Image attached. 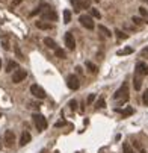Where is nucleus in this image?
<instances>
[{
  "mask_svg": "<svg viewBox=\"0 0 148 153\" xmlns=\"http://www.w3.org/2000/svg\"><path fill=\"white\" fill-rule=\"evenodd\" d=\"M135 73L139 74V76H147V74H148V65L145 64V62H137Z\"/></svg>",
  "mask_w": 148,
  "mask_h": 153,
  "instance_id": "9d476101",
  "label": "nucleus"
},
{
  "mask_svg": "<svg viewBox=\"0 0 148 153\" xmlns=\"http://www.w3.org/2000/svg\"><path fill=\"white\" fill-rule=\"evenodd\" d=\"M0 118H2V114H0Z\"/></svg>",
  "mask_w": 148,
  "mask_h": 153,
  "instance_id": "ea45409f",
  "label": "nucleus"
},
{
  "mask_svg": "<svg viewBox=\"0 0 148 153\" xmlns=\"http://www.w3.org/2000/svg\"><path fill=\"white\" fill-rule=\"evenodd\" d=\"M141 56H144V58H148V47H145V49L141 52Z\"/></svg>",
  "mask_w": 148,
  "mask_h": 153,
  "instance_id": "f704fd0d",
  "label": "nucleus"
},
{
  "mask_svg": "<svg viewBox=\"0 0 148 153\" xmlns=\"http://www.w3.org/2000/svg\"><path fill=\"white\" fill-rule=\"evenodd\" d=\"M69 108H71L73 111H76L77 109V102L76 100H69Z\"/></svg>",
  "mask_w": 148,
  "mask_h": 153,
  "instance_id": "7c9ffc66",
  "label": "nucleus"
},
{
  "mask_svg": "<svg viewBox=\"0 0 148 153\" xmlns=\"http://www.w3.org/2000/svg\"><path fill=\"white\" fill-rule=\"evenodd\" d=\"M14 49H15V53H17V56H18L20 59H24V56H23V53H21V50H20V47H18V46H15Z\"/></svg>",
  "mask_w": 148,
  "mask_h": 153,
  "instance_id": "bb28decb",
  "label": "nucleus"
},
{
  "mask_svg": "<svg viewBox=\"0 0 148 153\" xmlns=\"http://www.w3.org/2000/svg\"><path fill=\"white\" fill-rule=\"evenodd\" d=\"M147 2H148V0H147Z\"/></svg>",
  "mask_w": 148,
  "mask_h": 153,
  "instance_id": "a19ab883",
  "label": "nucleus"
},
{
  "mask_svg": "<svg viewBox=\"0 0 148 153\" xmlns=\"http://www.w3.org/2000/svg\"><path fill=\"white\" fill-rule=\"evenodd\" d=\"M133 85H135V89H141V85H142V76H139L135 73V77H133Z\"/></svg>",
  "mask_w": 148,
  "mask_h": 153,
  "instance_id": "4468645a",
  "label": "nucleus"
},
{
  "mask_svg": "<svg viewBox=\"0 0 148 153\" xmlns=\"http://www.w3.org/2000/svg\"><path fill=\"white\" fill-rule=\"evenodd\" d=\"M104 105H106V103H104V98L101 97L100 100L97 102V105H95V108H97V109H98V108H104Z\"/></svg>",
  "mask_w": 148,
  "mask_h": 153,
  "instance_id": "cd10ccee",
  "label": "nucleus"
},
{
  "mask_svg": "<svg viewBox=\"0 0 148 153\" xmlns=\"http://www.w3.org/2000/svg\"><path fill=\"white\" fill-rule=\"evenodd\" d=\"M30 93L36 97V98H46L47 97V94H46V91L42 89L39 85H32L30 86Z\"/></svg>",
  "mask_w": 148,
  "mask_h": 153,
  "instance_id": "423d86ee",
  "label": "nucleus"
},
{
  "mask_svg": "<svg viewBox=\"0 0 148 153\" xmlns=\"http://www.w3.org/2000/svg\"><path fill=\"white\" fill-rule=\"evenodd\" d=\"M14 68H18V64H17L15 61H9V62H8V65H6V71H8V73H11Z\"/></svg>",
  "mask_w": 148,
  "mask_h": 153,
  "instance_id": "6ab92c4d",
  "label": "nucleus"
},
{
  "mask_svg": "<svg viewBox=\"0 0 148 153\" xmlns=\"http://www.w3.org/2000/svg\"><path fill=\"white\" fill-rule=\"evenodd\" d=\"M123 150H124V153H136L128 142H124V144H123Z\"/></svg>",
  "mask_w": 148,
  "mask_h": 153,
  "instance_id": "4be33fe9",
  "label": "nucleus"
},
{
  "mask_svg": "<svg viewBox=\"0 0 148 153\" xmlns=\"http://www.w3.org/2000/svg\"><path fill=\"white\" fill-rule=\"evenodd\" d=\"M26 77H27V73H26V70L18 68V70H15L14 74H12V82H14V84H20V82H23Z\"/></svg>",
  "mask_w": 148,
  "mask_h": 153,
  "instance_id": "39448f33",
  "label": "nucleus"
},
{
  "mask_svg": "<svg viewBox=\"0 0 148 153\" xmlns=\"http://www.w3.org/2000/svg\"><path fill=\"white\" fill-rule=\"evenodd\" d=\"M30 108H39V105H36V103H30Z\"/></svg>",
  "mask_w": 148,
  "mask_h": 153,
  "instance_id": "e433bc0d",
  "label": "nucleus"
},
{
  "mask_svg": "<svg viewBox=\"0 0 148 153\" xmlns=\"http://www.w3.org/2000/svg\"><path fill=\"white\" fill-rule=\"evenodd\" d=\"M130 53H133V49H132V47H126V49H123V50H118L116 55H118V56H124V55H130Z\"/></svg>",
  "mask_w": 148,
  "mask_h": 153,
  "instance_id": "f3484780",
  "label": "nucleus"
},
{
  "mask_svg": "<svg viewBox=\"0 0 148 153\" xmlns=\"http://www.w3.org/2000/svg\"><path fill=\"white\" fill-rule=\"evenodd\" d=\"M86 67H88V68H89V71H91V73H97V67H95V65L92 64V62H89V61H86Z\"/></svg>",
  "mask_w": 148,
  "mask_h": 153,
  "instance_id": "393cba45",
  "label": "nucleus"
},
{
  "mask_svg": "<svg viewBox=\"0 0 148 153\" xmlns=\"http://www.w3.org/2000/svg\"><path fill=\"white\" fill-rule=\"evenodd\" d=\"M39 15L44 21H56L58 20V14L55 12V9H51L48 5H41L39 6Z\"/></svg>",
  "mask_w": 148,
  "mask_h": 153,
  "instance_id": "f257e3e1",
  "label": "nucleus"
},
{
  "mask_svg": "<svg viewBox=\"0 0 148 153\" xmlns=\"http://www.w3.org/2000/svg\"><path fill=\"white\" fill-rule=\"evenodd\" d=\"M79 21H80V24L83 26V28L89 29V30H92L95 28V23H94V20H92L91 15H80L79 17Z\"/></svg>",
  "mask_w": 148,
  "mask_h": 153,
  "instance_id": "20e7f679",
  "label": "nucleus"
},
{
  "mask_svg": "<svg viewBox=\"0 0 148 153\" xmlns=\"http://www.w3.org/2000/svg\"><path fill=\"white\" fill-rule=\"evenodd\" d=\"M65 46L68 50H74V47H76V41H74V37H73L71 32L65 33Z\"/></svg>",
  "mask_w": 148,
  "mask_h": 153,
  "instance_id": "6e6552de",
  "label": "nucleus"
},
{
  "mask_svg": "<svg viewBox=\"0 0 148 153\" xmlns=\"http://www.w3.org/2000/svg\"><path fill=\"white\" fill-rule=\"evenodd\" d=\"M35 26H36L38 29H42V30H48V29H51V24H50L48 21H44V20L36 21V23H35Z\"/></svg>",
  "mask_w": 148,
  "mask_h": 153,
  "instance_id": "ddd939ff",
  "label": "nucleus"
},
{
  "mask_svg": "<svg viewBox=\"0 0 148 153\" xmlns=\"http://www.w3.org/2000/svg\"><path fill=\"white\" fill-rule=\"evenodd\" d=\"M89 14H91V17H92V18H101V14L98 12V9H95V8H91V9H89Z\"/></svg>",
  "mask_w": 148,
  "mask_h": 153,
  "instance_id": "412c9836",
  "label": "nucleus"
},
{
  "mask_svg": "<svg viewBox=\"0 0 148 153\" xmlns=\"http://www.w3.org/2000/svg\"><path fill=\"white\" fill-rule=\"evenodd\" d=\"M115 33H116L118 40H127V38H128V35H127V33H124V32H121L119 29H116V30H115Z\"/></svg>",
  "mask_w": 148,
  "mask_h": 153,
  "instance_id": "5701e85b",
  "label": "nucleus"
},
{
  "mask_svg": "<svg viewBox=\"0 0 148 153\" xmlns=\"http://www.w3.org/2000/svg\"><path fill=\"white\" fill-rule=\"evenodd\" d=\"M132 21H133L136 26H142V23H144V20L141 18V17H133V18H132Z\"/></svg>",
  "mask_w": 148,
  "mask_h": 153,
  "instance_id": "a878e982",
  "label": "nucleus"
},
{
  "mask_svg": "<svg viewBox=\"0 0 148 153\" xmlns=\"http://www.w3.org/2000/svg\"><path fill=\"white\" fill-rule=\"evenodd\" d=\"M39 153H47V150H46V149H44V150H41V152H39Z\"/></svg>",
  "mask_w": 148,
  "mask_h": 153,
  "instance_id": "4c0bfd02",
  "label": "nucleus"
},
{
  "mask_svg": "<svg viewBox=\"0 0 148 153\" xmlns=\"http://www.w3.org/2000/svg\"><path fill=\"white\" fill-rule=\"evenodd\" d=\"M139 14H141V17H147L148 12L145 11V8H139Z\"/></svg>",
  "mask_w": 148,
  "mask_h": 153,
  "instance_id": "2f4dec72",
  "label": "nucleus"
},
{
  "mask_svg": "<svg viewBox=\"0 0 148 153\" xmlns=\"http://www.w3.org/2000/svg\"><path fill=\"white\" fill-rule=\"evenodd\" d=\"M133 112H135V109H133V108H132V106H127L124 111H121V115H123V118H126V117L132 115Z\"/></svg>",
  "mask_w": 148,
  "mask_h": 153,
  "instance_id": "a211bd4d",
  "label": "nucleus"
},
{
  "mask_svg": "<svg viewBox=\"0 0 148 153\" xmlns=\"http://www.w3.org/2000/svg\"><path fill=\"white\" fill-rule=\"evenodd\" d=\"M114 98H115V100H118L119 103H126L128 100V85L127 84L121 85V88L114 94Z\"/></svg>",
  "mask_w": 148,
  "mask_h": 153,
  "instance_id": "f03ea898",
  "label": "nucleus"
},
{
  "mask_svg": "<svg viewBox=\"0 0 148 153\" xmlns=\"http://www.w3.org/2000/svg\"><path fill=\"white\" fill-rule=\"evenodd\" d=\"M142 102L148 106V89H147V91L144 93V96H142Z\"/></svg>",
  "mask_w": 148,
  "mask_h": 153,
  "instance_id": "c756f323",
  "label": "nucleus"
},
{
  "mask_svg": "<svg viewBox=\"0 0 148 153\" xmlns=\"http://www.w3.org/2000/svg\"><path fill=\"white\" fill-rule=\"evenodd\" d=\"M98 30L101 32V33H104V37H107V38H110L112 37V33H110V30L106 28V26H103V24H100L98 26Z\"/></svg>",
  "mask_w": 148,
  "mask_h": 153,
  "instance_id": "dca6fc26",
  "label": "nucleus"
},
{
  "mask_svg": "<svg viewBox=\"0 0 148 153\" xmlns=\"http://www.w3.org/2000/svg\"><path fill=\"white\" fill-rule=\"evenodd\" d=\"M94 100H95V94H89V97H88V105H91Z\"/></svg>",
  "mask_w": 148,
  "mask_h": 153,
  "instance_id": "72a5a7b5",
  "label": "nucleus"
},
{
  "mask_svg": "<svg viewBox=\"0 0 148 153\" xmlns=\"http://www.w3.org/2000/svg\"><path fill=\"white\" fill-rule=\"evenodd\" d=\"M55 53H56V56H58V58H60V59H65V58H67L65 52H64L62 49H59V47H58V49L55 50Z\"/></svg>",
  "mask_w": 148,
  "mask_h": 153,
  "instance_id": "b1692460",
  "label": "nucleus"
},
{
  "mask_svg": "<svg viewBox=\"0 0 148 153\" xmlns=\"http://www.w3.org/2000/svg\"><path fill=\"white\" fill-rule=\"evenodd\" d=\"M44 44L47 47H50V49H53V50H56L58 49V46H56V42H55V40H51V38H44Z\"/></svg>",
  "mask_w": 148,
  "mask_h": 153,
  "instance_id": "2eb2a0df",
  "label": "nucleus"
},
{
  "mask_svg": "<svg viewBox=\"0 0 148 153\" xmlns=\"http://www.w3.org/2000/svg\"><path fill=\"white\" fill-rule=\"evenodd\" d=\"M69 21H71V11H69V9H65V11H64V23L68 24Z\"/></svg>",
  "mask_w": 148,
  "mask_h": 153,
  "instance_id": "aec40b11",
  "label": "nucleus"
},
{
  "mask_svg": "<svg viewBox=\"0 0 148 153\" xmlns=\"http://www.w3.org/2000/svg\"><path fill=\"white\" fill-rule=\"evenodd\" d=\"M14 141H15L14 130H6L5 132V144H6V147H12L14 146Z\"/></svg>",
  "mask_w": 148,
  "mask_h": 153,
  "instance_id": "1a4fd4ad",
  "label": "nucleus"
},
{
  "mask_svg": "<svg viewBox=\"0 0 148 153\" xmlns=\"http://www.w3.org/2000/svg\"><path fill=\"white\" fill-rule=\"evenodd\" d=\"M2 42H3V47H5V50H9V44H8V38H3V40H2Z\"/></svg>",
  "mask_w": 148,
  "mask_h": 153,
  "instance_id": "473e14b6",
  "label": "nucleus"
},
{
  "mask_svg": "<svg viewBox=\"0 0 148 153\" xmlns=\"http://www.w3.org/2000/svg\"><path fill=\"white\" fill-rule=\"evenodd\" d=\"M23 2V0H14V2H12V6H17V5H20Z\"/></svg>",
  "mask_w": 148,
  "mask_h": 153,
  "instance_id": "c9c22d12",
  "label": "nucleus"
},
{
  "mask_svg": "<svg viewBox=\"0 0 148 153\" xmlns=\"http://www.w3.org/2000/svg\"><path fill=\"white\" fill-rule=\"evenodd\" d=\"M67 85H68L69 89H79L80 84H79V79H77V76L69 74V76L67 77Z\"/></svg>",
  "mask_w": 148,
  "mask_h": 153,
  "instance_id": "0eeeda50",
  "label": "nucleus"
},
{
  "mask_svg": "<svg viewBox=\"0 0 148 153\" xmlns=\"http://www.w3.org/2000/svg\"><path fill=\"white\" fill-rule=\"evenodd\" d=\"M0 68H2V61H0Z\"/></svg>",
  "mask_w": 148,
  "mask_h": 153,
  "instance_id": "58836bf2",
  "label": "nucleus"
},
{
  "mask_svg": "<svg viewBox=\"0 0 148 153\" xmlns=\"http://www.w3.org/2000/svg\"><path fill=\"white\" fill-rule=\"evenodd\" d=\"M30 140H32L30 133H29L27 130H24V132L21 133V138H20V146H26V144H29Z\"/></svg>",
  "mask_w": 148,
  "mask_h": 153,
  "instance_id": "f8f14e48",
  "label": "nucleus"
},
{
  "mask_svg": "<svg viewBox=\"0 0 148 153\" xmlns=\"http://www.w3.org/2000/svg\"><path fill=\"white\" fill-rule=\"evenodd\" d=\"M71 5L74 6V12H80L82 9H85L88 6L86 2H80V0H71Z\"/></svg>",
  "mask_w": 148,
  "mask_h": 153,
  "instance_id": "9b49d317",
  "label": "nucleus"
},
{
  "mask_svg": "<svg viewBox=\"0 0 148 153\" xmlns=\"http://www.w3.org/2000/svg\"><path fill=\"white\" fill-rule=\"evenodd\" d=\"M33 124L36 126V129L38 132H44L47 129V118L44 115H41V114H33Z\"/></svg>",
  "mask_w": 148,
  "mask_h": 153,
  "instance_id": "7ed1b4c3",
  "label": "nucleus"
},
{
  "mask_svg": "<svg viewBox=\"0 0 148 153\" xmlns=\"http://www.w3.org/2000/svg\"><path fill=\"white\" fill-rule=\"evenodd\" d=\"M135 147H136L139 152H141V153H145V149H144V147H142V146H141V144H139L137 141H135Z\"/></svg>",
  "mask_w": 148,
  "mask_h": 153,
  "instance_id": "c85d7f7f",
  "label": "nucleus"
}]
</instances>
